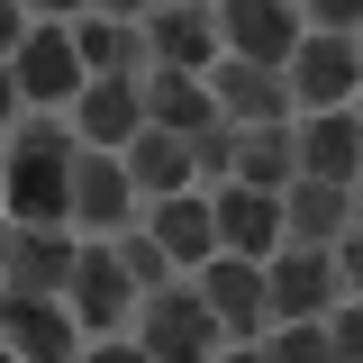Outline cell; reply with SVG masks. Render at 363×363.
Returning <instances> with one entry per match:
<instances>
[{
  "label": "cell",
  "instance_id": "4fadbf2b",
  "mask_svg": "<svg viewBox=\"0 0 363 363\" xmlns=\"http://www.w3.org/2000/svg\"><path fill=\"white\" fill-rule=\"evenodd\" d=\"M82 272V245L64 227H18L9 218V291H37V300H64Z\"/></svg>",
  "mask_w": 363,
  "mask_h": 363
},
{
  "label": "cell",
  "instance_id": "8fae6325",
  "mask_svg": "<svg viewBox=\"0 0 363 363\" xmlns=\"http://www.w3.org/2000/svg\"><path fill=\"white\" fill-rule=\"evenodd\" d=\"M209 200H218V245H227V255H264V264H272V255L291 245L281 191H255V182H218Z\"/></svg>",
  "mask_w": 363,
  "mask_h": 363
},
{
  "label": "cell",
  "instance_id": "30bf717a",
  "mask_svg": "<svg viewBox=\"0 0 363 363\" xmlns=\"http://www.w3.org/2000/svg\"><path fill=\"white\" fill-rule=\"evenodd\" d=\"M272 309L281 318H327L345 300V264H336V245H281L272 255Z\"/></svg>",
  "mask_w": 363,
  "mask_h": 363
},
{
  "label": "cell",
  "instance_id": "277c9868",
  "mask_svg": "<svg viewBox=\"0 0 363 363\" xmlns=\"http://www.w3.org/2000/svg\"><path fill=\"white\" fill-rule=\"evenodd\" d=\"M136 200H145V182L128 173L118 145H82V155H73V227H82V236H118V227L136 218Z\"/></svg>",
  "mask_w": 363,
  "mask_h": 363
},
{
  "label": "cell",
  "instance_id": "5b68a950",
  "mask_svg": "<svg viewBox=\"0 0 363 363\" xmlns=\"http://www.w3.org/2000/svg\"><path fill=\"white\" fill-rule=\"evenodd\" d=\"M281 73H291V91H300V109H345V100L363 91V37H345V28H309L300 55H291Z\"/></svg>",
  "mask_w": 363,
  "mask_h": 363
},
{
  "label": "cell",
  "instance_id": "2e32d148",
  "mask_svg": "<svg viewBox=\"0 0 363 363\" xmlns=\"http://www.w3.org/2000/svg\"><path fill=\"white\" fill-rule=\"evenodd\" d=\"M300 173L318 182H363V118L345 109H300Z\"/></svg>",
  "mask_w": 363,
  "mask_h": 363
},
{
  "label": "cell",
  "instance_id": "cb8c5ba5",
  "mask_svg": "<svg viewBox=\"0 0 363 363\" xmlns=\"http://www.w3.org/2000/svg\"><path fill=\"white\" fill-rule=\"evenodd\" d=\"M236 145H245V128H236V118H209V128L191 136V164H200V182H236Z\"/></svg>",
  "mask_w": 363,
  "mask_h": 363
},
{
  "label": "cell",
  "instance_id": "6da1fadb",
  "mask_svg": "<svg viewBox=\"0 0 363 363\" xmlns=\"http://www.w3.org/2000/svg\"><path fill=\"white\" fill-rule=\"evenodd\" d=\"M91 91V55L73 37V18H37L9 45V109H73Z\"/></svg>",
  "mask_w": 363,
  "mask_h": 363
},
{
  "label": "cell",
  "instance_id": "e0dca14e",
  "mask_svg": "<svg viewBox=\"0 0 363 363\" xmlns=\"http://www.w3.org/2000/svg\"><path fill=\"white\" fill-rule=\"evenodd\" d=\"M145 227L173 245L182 272H200L218 255V200H200V191H155V200H145Z\"/></svg>",
  "mask_w": 363,
  "mask_h": 363
},
{
  "label": "cell",
  "instance_id": "44dd1931",
  "mask_svg": "<svg viewBox=\"0 0 363 363\" xmlns=\"http://www.w3.org/2000/svg\"><path fill=\"white\" fill-rule=\"evenodd\" d=\"M118 155H128V173L145 182V200H155V191H191V182H200V164H191V136H182V128H155V118H145V128H136Z\"/></svg>",
  "mask_w": 363,
  "mask_h": 363
},
{
  "label": "cell",
  "instance_id": "7402d4cb",
  "mask_svg": "<svg viewBox=\"0 0 363 363\" xmlns=\"http://www.w3.org/2000/svg\"><path fill=\"white\" fill-rule=\"evenodd\" d=\"M236 182H255V191H291V182H300V118L245 128V145H236Z\"/></svg>",
  "mask_w": 363,
  "mask_h": 363
},
{
  "label": "cell",
  "instance_id": "ba28073f",
  "mask_svg": "<svg viewBox=\"0 0 363 363\" xmlns=\"http://www.w3.org/2000/svg\"><path fill=\"white\" fill-rule=\"evenodd\" d=\"M209 91H218V109L236 128H272V118H300V91L281 64H245V55H218L209 64Z\"/></svg>",
  "mask_w": 363,
  "mask_h": 363
},
{
  "label": "cell",
  "instance_id": "f1b7e54d",
  "mask_svg": "<svg viewBox=\"0 0 363 363\" xmlns=\"http://www.w3.org/2000/svg\"><path fill=\"white\" fill-rule=\"evenodd\" d=\"M100 9H118V18H155V0H100Z\"/></svg>",
  "mask_w": 363,
  "mask_h": 363
},
{
  "label": "cell",
  "instance_id": "3957f363",
  "mask_svg": "<svg viewBox=\"0 0 363 363\" xmlns=\"http://www.w3.org/2000/svg\"><path fill=\"white\" fill-rule=\"evenodd\" d=\"M200 291H209V300H218V318H227V336H236V345H227V354H255V345H264L272 336V272H264V255H209V264H200Z\"/></svg>",
  "mask_w": 363,
  "mask_h": 363
},
{
  "label": "cell",
  "instance_id": "9c48e42d",
  "mask_svg": "<svg viewBox=\"0 0 363 363\" xmlns=\"http://www.w3.org/2000/svg\"><path fill=\"white\" fill-rule=\"evenodd\" d=\"M9 218L18 227H73V155L9 145Z\"/></svg>",
  "mask_w": 363,
  "mask_h": 363
},
{
  "label": "cell",
  "instance_id": "603a6c76",
  "mask_svg": "<svg viewBox=\"0 0 363 363\" xmlns=\"http://www.w3.org/2000/svg\"><path fill=\"white\" fill-rule=\"evenodd\" d=\"M255 354H272V363H327L336 345H327V318H281Z\"/></svg>",
  "mask_w": 363,
  "mask_h": 363
},
{
  "label": "cell",
  "instance_id": "7a4b0ae2",
  "mask_svg": "<svg viewBox=\"0 0 363 363\" xmlns=\"http://www.w3.org/2000/svg\"><path fill=\"white\" fill-rule=\"evenodd\" d=\"M136 336H145V354H155V363H173V354H227V345H236L227 318H218V300H209L200 281H164V291H145Z\"/></svg>",
  "mask_w": 363,
  "mask_h": 363
},
{
  "label": "cell",
  "instance_id": "4dcf8cb0",
  "mask_svg": "<svg viewBox=\"0 0 363 363\" xmlns=\"http://www.w3.org/2000/svg\"><path fill=\"white\" fill-rule=\"evenodd\" d=\"M354 118H363V91H354Z\"/></svg>",
  "mask_w": 363,
  "mask_h": 363
},
{
  "label": "cell",
  "instance_id": "4316f807",
  "mask_svg": "<svg viewBox=\"0 0 363 363\" xmlns=\"http://www.w3.org/2000/svg\"><path fill=\"white\" fill-rule=\"evenodd\" d=\"M336 264H345V291H363V227L336 236Z\"/></svg>",
  "mask_w": 363,
  "mask_h": 363
},
{
  "label": "cell",
  "instance_id": "8992f818",
  "mask_svg": "<svg viewBox=\"0 0 363 363\" xmlns=\"http://www.w3.org/2000/svg\"><path fill=\"white\" fill-rule=\"evenodd\" d=\"M73 309H82L91 336H109V327H136V309H145V281L128 272V255L100 236V245H82V272H73V291H64Z\"/></svg>",
  "mask_w": 363,
  "mask_h": 363
},
{
  "label": "cell",
  "instance_id": "52a82bcc",
  "mask_svg": "<svg viewBox=\"0 0 363 363\" xmlns=\"http://www.w3.org/2000/svg\"><path fill=\"white\" fill-rule=\"evenodd\" d=\"M218 37L245 64H291L300 37H309V18H300V0H218Z\"/></svg>",
  "mask_w": 363,
  "mask_h": 363
},
{
  "label": "cell",
  "instance_id": "9a60e30c",
  "mask_svg": "<svg viewBox=\"0 0 363 363\" xmlns=\"http://www.w3.org/2000/svg\"><path fill=\"white\" fill-rule=\"evenodd\" d=\"M73 128L82 145H128L145 128V73H91V91L73 100Z\"/></svg>",
  "mask_w": 363,
  "mask_h": 363
},
{
  "label": "cell",
  "instance_id": "7c38bea8",
  "mask_svg": "<svg viewBox=\"0 0 363 363\" xmlns=\"http://www.w3.org/2000/svg\"><path fill=\"white\" fill-rule=\"evenodd\" d=\"M145 37H155V64H191V73H209V64L227 55V37H218V0H155Z\"/></svg>",
  "mask_w": 363,
  "mask_h": 363
},
{
  "label": "cell",
  "instance_id": "ffe728a7",
  "mask_svg": "<svg viewBox=\"0 0 363 363\" xmlns=\"http://www.w3.org/2000/svg\"><path fill=\"white\" fill-rule=\"evenodd\" d=\"M73 37H82L91 73H155V37H145V18H118V9H82V18H73Z\"/></svg>",
  "mask_w": 363,
  "mask_h": 363
},
{
  "label": "cell",
  "instance_id": "d6986e66",
  "mask_svg": "<svg viewBox=\"0 0 363 363\" xmlns=\"http://www.w3.org/2000/svg\"><path fill=\"white\" fill-rule=\"evenodd\" d=\"M145 118L200 136L209 118H227V109H218V91H209V73H191V64H155V73H145Z\"/></svg>",
  "mask_w": 363,
  "mask_h": 363
},
{
  "label": "cell",
  "instance_id": "f546056e",
  "mask_svg": "<svg viewBox=\"0 0 363 363\" xmlns=\"http://www.w3.org/2000/svg\"><path fill=\"white\" fill-rule=\"evenodd\" d=\"M354 227H363V182H354Z\"/></svg>",
  "mask_w": 363,
  "mask_h": 363
},
{
  "label": "cell",
  "instance_id": "5bb4252c",
  "mask_svg": "<svg viewBox=\"0 0 363 363\" xmlns=\"http://www.w3.org/2000/svg\"><path fill=\"white\" fill-rule=\"evenodd\" d=\"M9 354L28 363H64V354H91L82 336V309H64V300H37V291H9Z\"/></svg>",
  "mask_w": 363,
  "mask_h": 363
},
{
  "label": "cell",
  "instance_id": "d4e9b609",
  "mask_svg": "<svg viewBox=\"0 0 363 363\" xmlns=\"http://www.w3.org/2000/svg\"><path fill=\"white\" fill-rule=\"evenodd\" d=\"M327 345L345 363H363V300H336V309H327Z\"/></svg>",
  "mask_w": 363,
  "mask_h": 363
},
{
  "label": "cell",
  "instance_id": "484cf974",
  "mask_svg": "<svg viewBox=\"0 0 363 363\" xmlns=\"http://www.w3.org/2000/svg\"><path fill=\"white\" fill-rule=\"evenodd\" d=\"M300 18H309V28H345V37H363V0H300Z\"/></svg>",
  "mask_w": 363,
  "mask_h": 363
},
{
  "label": "cell",
  "instance_id": "83f0119b",
  "mask_svg": "<svg viewBox=\"0 0 363 363\" xmlns=\"http://www.w3.org/2000/svg\"><path fill=\"white\" fill-rule=\"evenodd\" d=\"M37 18H82V9H100V0H28Z\"/></svg>",
  "mask_w": 363,
  "mask_h": 363
},
{
  "label": "cell",
  "instance_id": "ac0fdd59",
  "mask_svg": "<svg viewBox=\"0 0 363 363\" xmlns=\"http://www.w3.org/2000/svg\"><path fill=\"white\" fill-rule=\"evenodd\" d=\"M281 218H291V245H336V236L354 227V182L300 173L291 191H281Z\"/></svg>",
  "mask_w": 363,
  "mask_h": 363
}]
</instances>
